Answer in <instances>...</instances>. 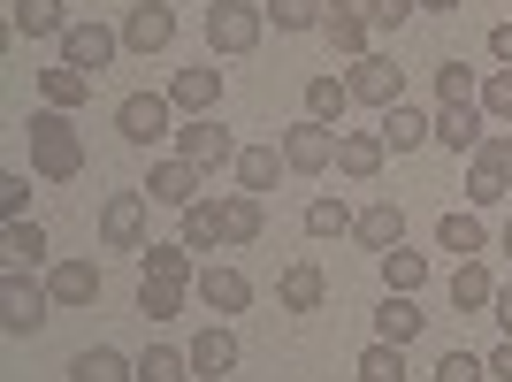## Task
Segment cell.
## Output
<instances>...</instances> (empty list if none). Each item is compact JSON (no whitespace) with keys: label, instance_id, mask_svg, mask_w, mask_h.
<instances>
[{"label":"cell","instance_id":"obj_1","mask_svg":"<svg viewBox=\"0 0 512 382\" xmlns=\"http://www.w3.org/2000/svg\"><path fill=\"white\" fill-rule=\"evenodd\" d=\"M23 138H31V176H46V184H77L85 176V130H77L69 107H31Z\"/></svg>","mask_w":512,"mask_h":382},{"label":"cell","instance_id":"obj_2","mask_svg":"<svg viewBox=\"0 0 512 382\" xmlns=\"http://www.w3.org/2000/svg\"><path fill=\"white\" fill-rule=\"evenodd\" d=\"M505 199H512V138L490 130V138L467 153V207L490 214V207H505Z\"/></svg>","mask_w":512,"mask_h":382},{"label":"cell","instance_id":"obj_3","mask_svg":"<svg viewBox=\"0 0 512 382\" xmlns=\"http://www.w3.org/2000/svg\"><path fill=\"white\" fill-rule=\"evenodd\" d=\"M176 100L169 92H123V100H115V138H123V146H161V138H176Z\"/></svg>","mask_w":512,"mask_h":382},{"label":"cell","instance_id":"obj_4","mask_svg":"<svg viewBox=\"0 0 512 382\" xmlns=\"http://www.w3.org/2000/svg\"><path fill=\"white\" fill-rule=\"evenodd\" d=\"M46 306H54V291L31 283V268H8V276H0V329H8V337H39Z\"/></svg>","mask_w":512,"mask_h":382},{"label":"cell","instance_id":"obj_5","mask_svg":"<svg viewBox=\"0 0 512 382\" xmlns=\"http://www.w3.org/2000/svg\"><path fill=\"white\" fill-rule=\"evenodd\" d=\"M260 31H268V8H253V0H214L207 8V54H253Z\"/></svg>","mask_w":512,"mask_h":382},{"label":"cell","instance_id":"obj_6","mask_svg":"<svg viewBox=\"0 0 512 382\" xmlns=\"http://www.w3.org/2000/svg\"><path fill=\"white\" fill-rule=\"evenodd\" d=\"M146 191H107L100 199V245L107 253H146L153 237H146Z\"/></svg>","mask_w":512,"mask_h":382},{"label":"cell","instance_id":"obj_7","mask_svg":"<svg viewBox=\"0 0 512 382\" xmlns=\"http://www.w3.org/2000/svg\"><path fill=\"white\" fill-rule=\"evenodd\" d=\"M153 199V207H199V199H207V169H192V161H184V153H161V161H153V176L146 184H138Z\"/></svg>","mask_w":512,"mask_h":382},{"label":"cell","instance_id":"obj_8","mask_svg":"<svg viewBox=\"0 0 512 382\" xmlns=\"http://www.w3.org/2000/svg\"><path fill=\"white\" fill-rule=\"evenodd\" d=\"M115 54H123V23H69L62 31V62L85 69V77H100V69H115Z\"/></svg>","mask_w":512,"mask_h":382},{"label":"cell","instance_id":"obj_9","mask_svg":"<svg viewBox=\"0 0 512 382\" xmlns=\"http://www.w3.org/2000/svg\"><path fill=\"white\" fill-rule=\"evenodd\" d=\"M276 146H283V169H291V176H321L329 161H337V130L314 123V115H299V123L283 130Z\"/></svg>","mask_w":512,"mask_h":382},{"label":"cell","instance_id":"obj_10","mask_svg":"<svg viewBox=\"0 0 512 382\" xmlns=\"http://www.w3.org/2000/svg\"><path fill=\"white\" fill-rule=\"evenodd\" d=\"M176 153H184L192 169H207V176H214V169H237V153H245V146H237V138L214 123V115H192V123L176 130Z\"/></svg>","mask_w":512,"mask_h":382},{"label":"cell","instance_id":"obj_11","mask_svg":"<svg viewBox=\"0 0 512 382\" xmlns=\"http://www.w3.org/2000/svg\"><path fill=\"white\" fill-rule=\"evenodd\" d=\"M344 85H352L360 107H398L406 100V69L390 62V54H360V62L344 69Z\"/></svg>","mask_w":512,"mask_h":382},{"label":"cell","instance_id":"obj_12","mask_svg":"<svg viewBox=\"0 0 512 382\" xmlns=\"http://www.w3.org/2000/svg\"><path fill=\"white\" fill-rule=\"evenodd\" d=\"M176 46V8L169 0H138L123 16V54H169Z\"/></svg>","mask_w":512,"mask_h":382},{"label":"cell","instance_id":"obj_13","mask_svg":"<svg viewBox=\"0 0 512 382\" xmlns=\"http://www.w3.org/2000/svg\"><path fill=\"white\" fill-rule=\"evenodd\" d=\"M482 138H490V115H482L474 100H459V107H436V146H444V153H474Z\"/></svg>","mask_w":512,"mask_h":382},{"label":"cell","instance_id":"obj_14","mask_svg":"<svg viewBox=\"0 0 512 382\" xmlns=\"http://www.w3.org/2000/svg\"><path fill=\"white\" fill-rule=\"evenodd\" d=\"M352 237H360L367 253L383 260L390 245H406V207H398V199H375V207H360V222H352Z\"/></svg>","mask_w":512,"mask_h":382},{"label":"cell","instance_id":"obj_15","mask_svg":"<svg viewBox=\"0 0 512 382\" xmlns=\"http://www.w3.org/2000/svg\"><path fill=\"white\" fill-rule=\"evenodd\" d=\"M169 100H176V115H214L222 107V69H176L169 77Z\"/></svg>","mask_w":512,"mask_h":382},{"label":"cell","instance_id":"obj_16","mask_svg":"<svg viewBox=\"0 0 512 382\" xmlns=\"http://www.w3.org/2000/svg\"><path fill=\"white\" fill-rule=\"evenodd\" d=\"M276 298H283V314H321V298H329V276H321L314 260H291L276 276Z\"/></svg>","mask_w":512,"mask_h":382},{"label":"cell","instance_id":"obj_17","mask_svg":"<svg viewBox=\"0 0 512 382\" xmlns=\"http://www.w3.org/2000/svg\"><path fill=\"white\" fill-rule=\"evenodd\" d=\"M383 161H390V146H383V130H337V169L344 176H383Z\"/></svg>","mask_w":512,"mask_h":382},{"label":"cell","instance_id":"obj_18","mask_svg":"<svg viewBox=\"0 0 512 382\" xmlns=\"http://www.w3.org/2000/svg\"><path fill=\"white\" fill-rule=\"evenodd\" d=\"M199 306H207V314H245V306H253V283L237 276V268H199Z\"/></svg>","mask_w":512,"mask_h":382},{"label":"cell","instance_id":"obj_19","mask_svg":"<svg viewBox=\"0 0 512 382\" xmlns=\"http://www.w3.org/2000/svg\"><path fill=\"white\" fill-rule=\"evenodd\" d=\"M428 138H436V115H421L413 100L383 107V146H390V153H421Z\"/></svg>","mask_w":512,"mask_h":382},{"label":"cell","instance_id":"obj_20","mask_svg":"<svg viewBox=\"0 0 512 382\" xmlns=\"http://www.w3.org/2000/svg\"><path fill=\"white\" fill-rule=\"evenodd\" d=\"M8 23H16L23 39H54V46H62V31H69L77 16H69L62 0H8Z\"/></svg>","mask_w":512,"mask_h":382},{"label":"cell","instance_id":"obj_21","mask_svg":"<svg viewBox=\"0 0 512 382\" xmlns=\"http://www.w3.org/2000/svg\"><path fill=\"white\" fill-rule=\"evenodd\" d=\"M184 352H192V375H207V382H214V375H230V367H237V329L207 321V329H199Z\"/></svg>","mask_w":512,"mask_h":382},{"label":"cell","instance_id":"obj_22","mask_svg":"<svg viewBox=\"0 0 512 382\" xmlns=\"http://www.w3.org/2000/svg\"><path fill=\"white\" fill-rule=\"evenodd\" d=\"M490 306H497V276L482 260H459L451 268V314H490Z\"/></svg>","mask_w":512,"mask_h":382},{"label":"cell","instance_id":"obj_23","mask_svg":"<svg viewBox=\"0 0 512 382\" xmlns=\"http://www.w3.org/2000/svg\"><path fill=\"white\" fill-rule=\"evenodd\" d=\"M138 276H153V283H184V291H192V283H199L192 245H184V237H176V245H161V237H153L146 253H138Z\"/></svg>","mask_w":512,"mask_h":382},{"label":"cell","instance_id":"obj_24","mask_svg":"<svg viewBox=\"0 0 512 382\" xmlns=\"http://www.w3.org/2000/svg\"><path fill=\"white\" fill-rule=\"evenodd\" d=\"M46 291H54V306H92L100 298V260H54Z\"/></svg>","mask_w":512,"mask_h":382},{"label":"cell","instance_id":"obj_25","mask_svg":"<svg viewBox=\"0 0 512 382\" xmlns=\"http://www.w3.org/2000/svg\"><path fill=\"white\" fill-rule=\"evenodd\" d=\"M421 329H428L421 306H413L406 291H383V306H375V337H383V344H413Z\"/></svg>","mask_w":512,"mask_h":382},{"label":"cell","instance_id":"obj_26","mask_svg":"<svg viewBox=\"0 0 512 382\" xmlns=\"http://www.w3.org/2000/svg\"><path fill=\"white\" fill-rule=\"evenodd\" d=\"M436 245H444V253H459V260H482V253H490V230H482V214H459V207H451L444 214V222H436Z\"/></svg>","mask_w":512,"mask_h":382},{"label":"cell","instance_id":"obj_27","mask_svg":"<svg viewBox=\"0 0 512 382\" xmlns=\"http://www.w3.org/2000/svg\"><path fill=\"white\" fill-rule=\"evenodd\" d=\"M85 100H92V77H85V69H69V62L39 69V107H69V115H77Z\"/></svg>","mask_w":512,"mask_h":382},{"label":"cell","instance_id":"obj_28","mask_svg":"<svg viewBox=\"0 0 512 382\" xmlns=\"http://www.w3.org/2000/svg\"><path fill=\"white\" fill-rule=\"evenodd\" d=\"M69 382H138V360H123L115 344H92L69 360Z\"/></svg>","mask_w":512,"mask_h":382},{"label":"cell","instance_id":"obj_29","mask_svg":"<svg viewBox=\"0 0 512 382\" xmlns=\"http://www.w3.org/2000/svg\"><path fill=\"white\" fill-rule=\"evenodd\" d=\"M184 245H192V253L230 245V214H222V199H199V207H184Z\"/></svg>","mask_w":512,"mask_h":382},{"label":"cell","instance_id":"obj_30","mask_svg":"<svg viewBox=\"0 0 512 382\" xmlns=\"http://www.w3.org/2000/svg\"><path fill=\"white\" fill-rule=\"evenodd\" d=\"M344 107H352V85H344V77H329V69H321V77H306V115H314V123L337 130Z\"/></svg>","mask_w":512,"mask_h":382},{"label":"cell","instance_id":"obj_31","mask_svg":"<svg viewBox=\"0 0 512 382\" xmlns=\"http://www.w3.org/2000/svg\"><path fill=\"white\" fill-rule=\"evenodd\" d=\"M276 176H283V146H245L237 153V191H276Z\"/></svg>","mask_w":512,"mask_h":382},{"label":"cell","instance_id":"obj_32","mask_svg":"<svg viewBox=\"0 0 512 382\" xmlns=\"http://www.w3.org/2000/svg\"><path fill=\"white\" fill-rule=\"evenodd\" d=\"M421 283H428V253H413V245H390V253H383V291H421Z\"/></svg>","mask_w":512,"mask_h":382},{"label":"cell","instance_id":"obj_33","mask_svg":"<svg viewBox=\"0 0 512 382\" xmlns=\"http://www.w3.org/2000/svg\"><path fill=\"white\" fill-rule=\"evenodd\" d=\"M0 253H8V268H39V260H46V230L23 214V222H8V230H0Z\"/></svg>","mask_w":512,"mask_h":382},{"label":"cell","instance_id":"obj_34","mask_svg":"<svg viewBox=\"0 0 512 382\" xmlns=\"http://www.w3.org/2000/svg\"><path fill=\"white\" fill-rule=\"evenodd\" d=\"M222 214H230V245H253L268 230V207H260L253 191H222Z\"/></svg>","mask_w":512,"mask_h":382},{"label":"cell","instance_id":"obj_35","mask_svg":"<svg viewBox=\"0 0 512 382\" xmlns=\"http://www.w3.org/2000/svg\"><path fill=\"white\" fill-rule=\"evenodd\" d=\"M321 31H329V46H337L344 62H360V54H367V31H375V23H367L360 8H337V16L321 23Z\"/></svg>","mask_w":512,"mask_h":382},{"label":"cell","instance_id":"obj_36","mask_svg":"<svg viewBox=\"0 0 512 382\" xmlns=\"http://www.w3.org/2000/svg\"><path fill=\"white\" fill-rule=\"evenodd\" d=\"M352 375H360V382H406V344H383V337H375V344L360 352V367H352Z\"/></svg>","mask_w":512,"mask_h":382},{"label":"cell","instance_id":"obj_37","mask_svg":"<svg viewBox=\"0 0 512 382\" xmlns=\"http://www.w3.org/2000/svg\"><path fill=\"white\" fill-rule=\"evenodd\" d=\"M138 382H192V352H176V344L138 352Z\"/></svg>","mask_w":512,"mask_h":382},{"label":"cell","instance_id":"obj_38","mask_svg":"<svg viewBox=\"0 0 512 382\" xmlns=\"http://www.w3.org/2000/svg\"><path fill=\"white\" fill-rule=\"evenodd\" d=\"M260 8H268V23H276V31H321V23H329V8H321V0H260Z\"/></svg>","mask_w":512,"mask_h":382},{"label":"cell","instance_id":"obj_39","mask_svg":"<svg viewBox=\"0 0 512 382\" xmlns=\"http://www.w3.org/2000/svg\"><path fill=\"white\" fill-rule=\"evenodd\" d=\"M360 214L344 207V199H306V237H352Z\"/></svg>","mask_w":512,"mask_h":382},{"label":"cell","instance_id":"obj_40","mask_svg":"<svg viewBox=\"0 0 512 382\" xmlns=\"http://www.w3.org/2000/svg\"><path fill=\"white\" fill-rule=\"evenodd\" d=\"M138 314H146V321H176V314H184V283L138 276Z\"/></svg>","mask_w":512,"mask_h":382},{"label":"cell","instance_id":"obj_41","mask_svg":"<svg viewBox=\"0 0 512 382\" xmlns=\"http://www.w3.org/2000/svg\"><path fill=\"white\" fill-rule=\"evenodd\" d=\"M482 92V77H474L467 62H436V107H459V100H474Z\"/></svg>","mask_w":512,"mask_h":382},{"label":"cell","instance_id":"obj_42","mask_svg":"<svg viewBox=\"0 0 512 382\" xmlns=\"http://www.w3.org/2000/svg\"><path fill=\"white\" fill-rule=\"evenodd\" d=\"M474 107H482L490 123H512V69H490V77H482V92H474Z\"/></svg>","mask_w":512,"mask_h":382},{"label":"cell","instance_id":"obj_43","mask_svg":"<svg viewBox=\"0 0 512 382\" xmlns=\"http://www.w3.org/2000/svg\"><path fill=\"white\" fill-rule=\"evenodd\" d=\"M436 382H490V360H474V352H459V344H451L444 360H436Z\"/></svg>","mask_w":512,"mask_h":382},{"label":"cell","instance_id":"obj_44","mask_svg":"<svg viewBox=\"0 0 512 382\" xmlns=\"http://www.w3.org/2000/svg\"><path fill=\"white\" fill-rule=\"evenodd\" d=\"M360 16L375 23V31H406V16H413V0H360Z\"/></svg>","mask_w":512,"mask_h":382},{"label":"cell","instance_id":"obj_45","mask_svg":"<svg viewBox=\"0 0 512 382\" xmlns=\"http://www.w3.org/2000/svg\"><path fill=\"white\" fill-rule=\"evenodd\" d=\"M23 207H31V176L8 169V176H0V214H8V222H23Z\"/></svg>","mask_w":512,"mask_h":382},{"label":"cell","instance_id":"obj_46","mask_svg":"<svg viewBox=\"0 0 512 382\" xmlns=\"http://www.w3.org/2000/svg\"><path fill=\"white\" fill-rule=\"evenodd\" d=\"M490 321H497V329L512 337V283H497V306H490Z\"/></svg>","mask_w":512,"mask_h":382},{"label":"cell","instance_id":"obj_47","mask_svg":"<svg viewBox=\"0 0 512 382\" xmlns=\"http://www.w3.org/2000/svg\"><path fill=\"white\" fill-rule=\"evenodd\" d=\"M490 54H497V62H505V69H512V16H505V23H497V31H490Z\"/></svg>","mask_w":512,"mask_h":382},{"label":"cell","instance_id":"obj_48","mask_svg":"<svg viewBox=\"0 0 512 382\" xmlns=\"http://www.w3.org/2000/svg\"><path fill=\"white\" fill-rule=\"evenodd\" d=\"M490 375H497V382H512V337H505V344L490 352Z\"/></svg>","mask_w":512,"mask_h":382},{"label":"cell","instance_id":"obj_49","mask_svg":"<svg viewBox=\"0 0 512 382\" xmlns=\"http://www.w3.org/2000/svg\"><path fill=\"white\" fill-rule=\"evenodd\" d=\"M413 8H451V16H459V8H467V0H413Z\"/></svg>","mask_w":512,"mask_h":382},{"label":"cell","instance_id":"obj_50","mask_svg":"<svg viewBox=\"0 0 512 382\" xmlns=\"http://www.w3.org/2000/svg\"><path fill=\"white\" fill-rule=\"evenodd\" d=\"M321 8H329V16H337V8H360V0H321Z\"/></svg>","mask_w":512,"mask_h":382},{"label":"cell","instance_id":"obj_51","mask_svg":"<svg viewBox=\"0 0 512 382\" xmlns=\"http://www.w3.org/2000/svg\"><path fill=\"white\" fill-rule=\"evenodd\" d=\"M497 245H505V253H512V222H505V230H497Z\"/></svg>","mask_w":512,"mask_h":382},{"label":"cell","instance_id":"obj_52","mask_svg":"<svg viewBox=\"0 0 512 382\" xmlns=\"http://www.w3.org/2000/svg\"><path fill=\"white\" fill-rule=\"evenodd\" d=\"M192 382H207V375H192Z\"/></svg>","mask_w":512,"mask_h":382}]
</instances>
